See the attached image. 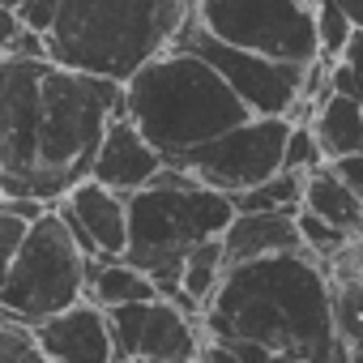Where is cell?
<instances>
[{
	"mask_svg": "<svg viewBox=\"0 0 363 363\" xmlns=\"http://www.w3.org/2000/svg\"><path fill=\"white\" fill-rule=\"evenodd\" d=\"M0 86V197L60 201L94 175L111 116L128 111L124 82L52 56H5Z\"/></svg>",
	"mask_w": 363,
	"mask_h": 363,
	"instance_id": "obj_1",
	"label": "cell"
},
{
	"mask_svg": "<svg viewBox=\"0 0 363 363\" xmlns=\"http://www.w3.org/2000/svg\"><path fill=\"white\" fill-rule=\"evenodd\" d=\"M201 329L252 337L269 346L274 359H295V363L350 359L337 333L333 278L312 248L231 265L218 295L206 303Z\"/></svg>",
	"mask_w": 363,
	"mask_h": 363,
	"instance_id": "obj_2",
	"label": "cell"
},
{
	"mask_svg": "<svg viewBox=\"0 0 363 363\" xmlns=\"http://www.w3.org/2000/svg\"><path fill=\"white\" fill-rule=\"evenodd\" d=\"M124 107L167 162L257 116L197 48L179 39L124 82Z\"/></svg>",
	"mask_w": 363,
	"mask_h": 363,
	"instance_id": "obj_3",
	"label": "cell"
},
{
	"mask_svg": "<svg viewBox=\"0 0 363 363\" xmlns=\"http://www.w3.org/2000/svg\"><path fill=\"white\" fill-rule=\"evenodd\" d=\"M197 0H60L52 60L128 82L193 22Z\"/></svg>",
	"mask_w": 363,
	"mask_h": 363,
	"instance_id": "obj_4",
	"label": "cell"
},
{
	"mask_svg": "<svg viewBox=\"0 0 363 363\" xmlns=\"http://www.w3.org/2000/svg\"><path fill=\"white\" fill-rule=\"evenodd\" d=\"M235 214L240 206L231 193L201 184L197 175L167 162L154 184L128 193V252L124 257L150 274L179 269L197 244L223 240Z\"/></svg>",
	"mask_w": 363,
	"mask_h": 363,
	"instance_id": "obj_5",
	"label": "cell"
},
{
	"mask_svg": "<svg viewBox=\"0 0 363 363\" xmlns=\"http://www.w3.org/2000/svg\"><path fill=\"white\" fill-rule=\"evenodd\" d=\"M86 295H90V252L73 240L65 214L52 210L30 227V240L5 265L0 312L39 325Z\"/></svg>",
	"mask_w": 363,
	"mask_h": 363,
	"instance_id": "obj_6",
	"label": "cell"
},
{
	"mask_svg": "<svg viewBox=\"0 0 363 363\" xmlns=\"http://www.w3.org/2000/svg\"><path fill=\"white\" fill-rule=\"evenodd\" d=\"M197 26L235 48L278 60H320V26L312 0H197Z\"/></svg>",
	"mask_w": 363,
	"mask_h": 363,
	"instance_id": "obj_7",
	"label": "cell"
},
{
	"mask_svg": "<svg viewBox=\"0 0 363 363\" xmlns=\"http://www.w3.org/2000/svg\"><path fill=\"white\" fill-rule=\"evenodd\" d=\"M291 116H252L214 141L171 158V167L197 175L201 184H214L223 193H244L265 184L269 175L282 171L286 162V137H291Z\"/></svg>",
	"mask_w": 363,
	"mask_h": 363,
	"instance_id": "obj_8",
	"label": "cell"
},
{
	"mask_svg": "<svg viewBox=\"0 0 363 363\" xmlns=\"http://www.w3.org/2000/svg\"><path fill=\"white\" fill-rule=\"evenodd\" d=\"M179 43L197 48V52L240 90V99H244L257 116H291L295 103L303 99V82H308V69H312V65L278 60V56H265V52H252V48H235V43H227V39H214L210 30L197 26V18L179 30Z\"/></svg>",
	"mask_w": 363,
	"mask_h": 363,
	"instance_id": "obj_9",
	"label": "cell"
},
{
	"mask_svg": "<svg viewBox=\"0 0 363 363\" xmlns=\"http://www.w3.org/2000/svg\"><path fill=\"white\" fill-rule=\"evenodd\" d=\"M107 316H111V337H116V363H133V359L189 363V359H201V342H206L201 320L189 316L179 303H171L167 295L107 308Z\"/></svg>",
	"mask_w": 363,
	"mask_h": 363,
	"instance_id": "obj_10",
	"label": "cell"
},
{
	"mask_svg": "<svg viewBox=\"0 0 363 363\" xmlns=\"http://www.w3.org/2000/svg\"><path fill=\"white\" fill-rule=\"evenodd\" d=\"M56 210L65 214L73 240L90 257H124L128 252V197L107 189L103 179L86 175L82 184H73Z\"/></svg>",
	"mask_w": 363,
	"mask_h": 363,
	"instance_id": "obj_11",
	"label": "cell"
},
{
	"mask_svg": "<svg viewBox=\"0 0 363 363\" xmlns=\"http://www.w3.org/2000/svg\"><path fill=\"white\" fill-rule=\"evenodd\" d=\"M48 363H111L116 359V337H111V316L99 299H77L65 312L48 316L35 325Z\"/></svg>",
	"mask_w": 363,
	"mask_h": 363,
	"instance_id": "obj_12",
	"label": "cell"
},
{
	"mask_svg": "<svg viewBox=\"0 0 363 363\" xmlns=\"http://www.w3.org/2000/svg\"><path fill=\"white\" fill-rule=\"evenodd\" d=\"M162 167H167V154L141 133V124L128 111L111 116L103 150L94 158V179H103L107 189H116V193L128 197V193L154 184V179L162 175Z\"/></svg>",
	"mask_w": 363,
	"mask_h": 363,
	"instance_id": "obj_13",
	"label": "cell"
},
{
	"mask_svg": "<svg viewBox=\"0 0 363 363\" xmlns=\"http://www.w3.org/2000/svg\"><path fill=\"white\" fill-rule=\"evenodd\" d=\"M223 248H227V265H244V261H261L274 252H295L308 248L303 231H299V214L286 210H240L235 223L223 231Z\"/></svg>",
	"mask_w": 363,
	"mask_h": 363,
	"instance_id": "obj_14",
	"label": "cell"
},
{
	"mask_svg": "<svg viewBox=\"0 0 363 363\" xmlns=\"http://www.w3.org/2000/svg\"><path fill=\"white\" fill-rule=\"evenodd\" d=\"M90 299H99L103 308L158 299V282L150 269L133 265L128 257H90Z\"/></svg>",
	"mask_w": 363,
	"mask_h": 363,
	"instance_id": "obj_15",
	"label": "cell"
},
{
	"mask_svg": "<svg viewBox=\"0 0 363 363\" xmlns=\"http://www.w3.org/2000/svg\"><path fill=\"white\" fill-rule=\"evenodd\" d=\"M303 206L316 210L320 218L363 235V197L346 184V179L333 171V162H320L308 171V184H303Z\"/></svg>",
	"mask_w": 363,
	"mask_h": 363,
	"instance_id": "obj_16",
	"label": "cell"
},
{
	"mask_svg": "<svg viewBox=\"0 0 363 363\" xmlns=\"http://www.w3.org/2000/svg\"><path fill=\"white\" fill-rule=\"evenodd\" d=\"M312 124H316L320 145H325L329 158H342V154L363 150V99H359V94L333 90V94L316 107Z\"/></svg>",
	"mask_w": 363,
	"mask_h": 363,
	"instance_id": "obj_17",
	"label": "cell"
},
{
	"mask_svg": "<svg viewBox=\"0 0 363 363\" xmlns=\"http://www.w3.org/2000/svg\"><path fill=\"white\" fill-rule=\"evenodd\" d=\"M303 184H308V171L282 167L278 175L265 179V184L244 189V193H231V197H235L240 210H286V214H299L303 210Z\"/></svg>",
	"mask_w": 363,
	"mask_h": 363,
	"instance_id": "obj_18",
	"label": "cell"
},
{
	"mask_svg": "<svg viewBox=\"0 0 363 363\" xmlns=\"http://www.w3.org/2000/svg\"><path fill=\"white\" fill-rule=\"evenodd\" d=\"M227 248H223V240H206V244H197L189 257H184V291L206 308L214 295H218V286H223V278H227ZM206 316V312H201Z\"/></svg>",
	"mask_w": 363,
	"mask_h": 363,
	"instance_id": "obj_19",
	"label": "cell"
},
{
	"mask_svg": "<svg viewBox=\"0 0 363 363\" xmlns=\"http://www.w3.org/2000/svg\"><path fill=\"white\" fill-rule=\"evenodd\" d=\"M333 312H337V333L350 359H363V278L333 282Z\"/></svg>",
	"mask_w": 363,
	"mask_h": 363,
	"instance_id": "obj_20",
	"label": "cell"
},
{
	"mask_svg": "<svg viewBox=\"0 0 363 363\" xmlns=\"http://www.w3.org/2000/svg\"><path fill=\"white\" fill-rule=\"evenodd\" d=\"M0 363H48L35 320L0 312Z\"/></svg>",
	"mask_w": 363,
	"mask_h": 363,
	"instance_id": "obj_21",
	"label": "cell"
},
{
	"mask_svg": "<svg viewBox=\"0 0 363 363\" xmlns=\"http://www.w3.org/2000/svg\"><path fill=\"white\" fill-rule=\"evenodd\" d=\"M316 26H320V56H329V60H337L359 30L337 0H316Z\"/></svg>",
	"mask_w": 363,
	"mask_h": 363,
	"instance_id": "obj_22",
	"label": "cell"
},
{
	"mask_svg": "<svg viewBox=\"0 0 363 363\" xmlns=\"http://www.w3.org/2000/svg\"><path fill=\"white\" fill-rule=\"evenodd\" d=\"M299 231H303V244L320 257V261H329L354 231H346V227H337V223H329V218H320L316 210H299Z\"/></svg>",
	"mask_w": 363,
	"mask_h": 363,
	"instance_id": "obj_23",
	"label": "cell"
},
{
	"mask_svg": "<svg viewBox=\"0 0 363 363\" xmlns=\"http://www.w3.org/2000/svg\"><path fill=\"white\" fill-rule=\"evenodd\" d=\"M320 162H329V154H325V145H320V133H316V124L308 120V124H291V137H286V162L282 167H291V171H312V167H320Z\"/></svg>",
	"mask_w": 363,
	"mask_h": 363,
	"instance_id": "obj_24",
	"label": "cell"
},
{
	"mask_svg": "<svg viewBox=\"0 0 363 363\" xmlns=\"http://www.w3.org/2000/svg\"><path fill=\"white\" fill-rule=\"evenodd\" d=\"M329 82H333V90H346V94L363 99V30H354L350 48L337 60H329Z\"/></svg>",
	"mask_w": 363,
	"mask_h": 363,
	"instance_id": "obj_25",
	"label": "cell"
},
{
	"mask_svg": "<svg viewBox=\"0 0 363 363\" xmlns=\"http://www.w3.org/2000/svg\"><path fill=\"white\" fill-rule=\"evenodd\" d=\"M30 227H35V223H26L22 214L0 210V261H5V265L22 252V244L30 240Z\"/></svg>",
	"mask_w": 363,
	"mask_h": 363,
	"instance_id": "obj_26",
	"label": "cell"
},
{
	"mask_svg": "<svg viewBox=\"0 0 363 363\" xmlns=\"http://www.w3.org/2000/svg\"><path fill=\"white\" fill-rule=\"evenodd\" d=\"M0 210H13V214H22L26 223H39L43 214H52V210H56V201H48V197H30V193H22V197H0Z\"/></svg>",
	"mask_w": 363,
	"mask_h": 363,
	"instance_id": "obj_27",
	"label": "cell"
},
{
	"mask_svg": "<svg viewBox=\"0 0 363 363\" xmlns=\"http://www.w3.org/2000/svg\"><path fill=\"white\" fill-rule=\"evenodd\" d=\"M333 162V171L346 179V184L363 197V150H354V154H342V158H329Z\"/></svg>",
	"mask_w": 363,
	"mask_h": 363,
	"instance_id": "obj_28",
	"label": "cell"
},
{
	"mask_svg": "<svg viewBox=\"0 0 363 363\" xmlns=\"http://www.w3.org/2000/svg\"><path fill=\"white\" fill-rule=\"evenodd\" d=\"M337 5H342V9L350 13V22H354V26L363 30V0H337Z\"/></svg>",
	"mask_w": 363,
	"mask_h": 363,
	"instance_id": "obj_29",
	"label": "cell"
},
{
	"mask_svg": "<svg viewBox=\"0 0 363 363\" xmlns=\"http://www.w3.org/2000/svg\"><path fill=\"white\" fill-rule=\"evenodd\" d=\"M0 5H5V9H22V5H26V0H0Z\"/></svg>",
	"mask_w": 363,
	"mask_h": 363,
	"instance_id": "obj_30",
	"label": "cell"
},
{
	"mask_svg": "<svg viewBox=\"0 0 363 363\" xmlns=\"http://www.w3.org/2000/svg\"><path fill=\"white\" fill-rule=\"evenodd\" d=\"M312 5H316V0H312Z\"/></svg>",
	"mask_w": 363,
	"mask_h": 363,
	"instance_id": "obj_31",
	"label": "cell"
}]
</instances>
